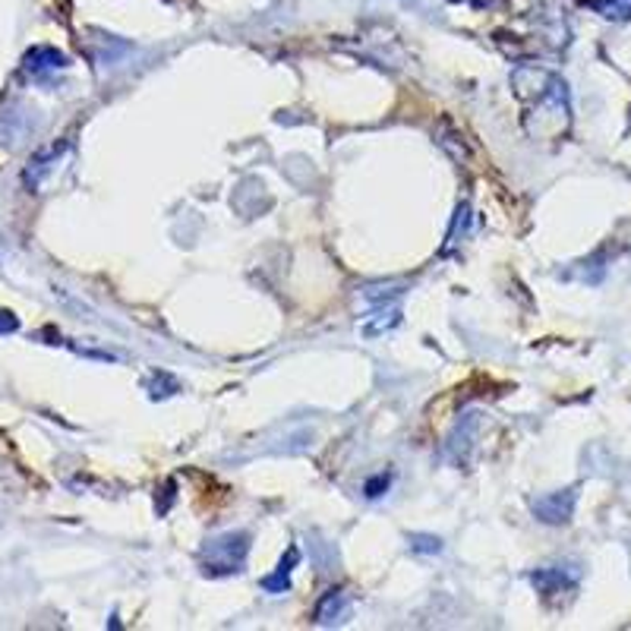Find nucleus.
<instances>
[{"instance_id":"f257e3e1","label":"nucleus","mask_w":631,"mask_h":631,"mask_svg":"<svg viewBox=\"0 0 631 631\" xmlns=\"http://www.w3.org/2000/svg\"><path fill=\"white\" fill-rule=\"evenodd\" d=\"M246 552H250V537L244 531H227L221 537L209 540V546L202 550V575L209 578H225L244 569Z\"/></svg>"},{"instance_id":"f03ea898","label":"nucleus","mask_w":631,"mask_h":631,"mask_svg":"<svg viewBox=\"0 0 631 631\" xmlns=\"http://www.w3.org/2000/svg\"><path fill=\"white\" fill-rule=\"evenodd\" d=\"M575 502H578V489H559V493H550L543 499L534 502V515H537L543 524H565L575 512Z\"/></svg>"},{"instance_id":"7ed1b4c3","label":"nucleus","mask_w":631,"mask_h":631,"mask_svg":"<svg viewBox=\"0 0 631 631\" xmlns=\"http://www.w3.org/2000/svg\"><path fill=\"white\" fill-rule=\"evenodd\" d=\"M531 584L537 588V594L543 597H556V594H565L578 584V569L571 565H550V569H537L531 575Z\"/></svg>"},{"instance_id":"20e7f679","label":"nucleus","mask_w":631,"mask_h":631,"mask_svg":"<svg viewBox=\"0 0 631 631\" xmlns=\"http://www.w3.org/2000/svg\"><path fill=\"white\" fill-rule=\"evenodd\" d=\"M350 613V597L344 590H329L316 607V622L319 626H341Z\"/></svg>"},{"instance_id":"39448f33","label":"nucleus","mask_w":631,"mask_h":631,"mask_svg":"<svg viewBox=\"0 0 631 631\" xmlns=\"http://www.w3.org/2000/svg\"><path fill=\"white\" fill-rule=\"evenodd\" d=\"M297 562H301V552H297V546H288V552H284L282 562H278V571L263 578V590H269V594H284V590L291 588V571L297 569Z\"/></svg>"},{"instance_id":"423d86ee","label":"nucleus","mask_w":631,"mask_h":631,"mask_svg":"<svg viewBox=\"0 0 631 631\" xmlns=\"http://www.w3.org/2000/svg\"><path fill=\"white\" fill-rule=\"evenodd\" d=\"M63 67H67V57L54 48H32L29 54H25V70H29L32 76H48Z\"/></svg>"},{"instance_id":"0eeeda50","label":"nucleus","mask_w":631,"mask_h":631,"mask_svg":"<svg viewBox=\"0 0 631 631\" xmlns=\"http://www.w3.org/2000/svg\"><path fill=\"white\" fill-rule=\"evenodd\" d=\"M590 6L607 19H631V0H590Z\"/></svg>"},{"instance_id":"6e6552de","label":"nucleus","mask_w":631,"mask_h":631,"mask_svg":"<svg viewBox=\"0 0 631 631\" xmlns=\"http://www.w3.org/2000/svg\"><path fill=\"white\" fill-rule=\"evenodd\" d=\"M407 543H411L413 552H423V556H436V552H442V540L430 537V534H413Z\"/></svg>"},{"instance_id":"1a4fd4ad","label":"nucleus","mask_w":631,"mask_h":631,"mask_svg":"<svg viewBox=\"0 0 631 631\" xmlns=\"http://www.w3.org/2000/svg\"><path fill=\"white\" fill-rule=\"evenodd\" d=\"M363 489H367L369 499H376V496H382V493L388 489V477H385V474L373 477V480H367V487H363Z\"/></svg>"},{"instance_id":"9d476101","label":"nucleus","mask_w":631,"mask_h":631,"mask_svg":"<svg viewBox=\"0 0 631 631\" xmlns=\"http://www.w3.org/2000/svg\"><path fill=\"white\" fill-rule=\"evenodd\" d=\"M6 331H16V316L13 313H0V335H6Z\"/></svg>"},{"instance_id":"9b49d317","label":"nucleus","mask_w":631,"mask_h":631,"mask_svg":"<svg viewBox=\"0 0 631 631\" xmlns=\"http://www.w3.org/2000/svg\"><path fill=\"white\" fill-rule=\"evenodd\" d=\"M461 4H470V6H480V10H483V6H493V4H496V0H461Z\"/></svg>"}]
</instances>
